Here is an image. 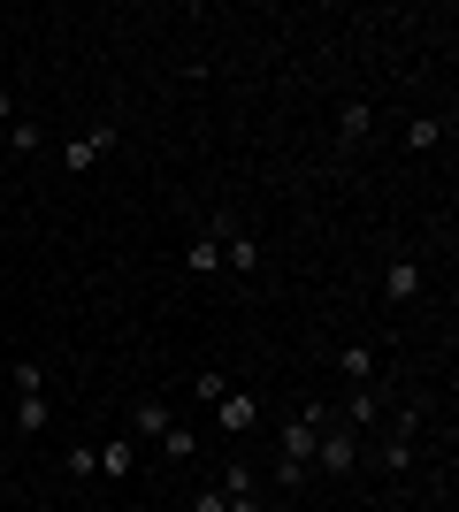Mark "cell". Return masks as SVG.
<instances>
[{"label": "cell", "instance_id": "6da1fadb", "mask_svg": "<svg viewBox=\"0 0 459 512\" xmlns=\"http://www.w3.org/2000/svg\"><path fill=\"white\" fill-rule=\"evenodd\" d=\"M329 421H337V413H329L322 398H306V406L284 421V436H276V482H284V490H299L306 474H314V444H322Z\"/></svg>", "mask_w": 459, "mask_h": 512}, {"label": "cell", "instance_id": "7a4b0ae2", "mask_svg": "<svg viewBox=\"0 0 459 512\" xmlns=\"http://www.w3.org/2000/svg\"><path fill=\"white\" fill-rule=\"evenodd\" d=\"M215 428H222V436H245V428H261V390H238V383H230V390L215 398Z\"/></svg>", "mask_w": 459, "mask_h": 512}, {"label": "cell", "instance_id": "3957f363", "mask_svg": "<svg viewBox=\"0 0 459 512\" xmlns=\"http://www.w3.org/2000/svg\"><path fill=\"white\" fill-rule=\"evenodd\" d=\"M314 467H322V474H352V467H360V436H352L345 421H329L322 444H314Z\"/></svg>", "mask_w": 459, "mask_h": 512}, {"label": "cell", "instance_id": "277c9868", "mask_svg": "<svg viewBox=\"0 0 459 512\" xmlns=\"http://www.w3.org/2000/svg\"><path fill=\"white\" fill-rule=\"evenodd\" d=\"M100 153H115V123H100V130H85L77 146H62V169H69V176H85Z\"/></svg>", "mask_w": 459, "mask_h": 512}, {"label": "cell", "instance_id": "5b68a950", "mask_svg": "<svg viewBox=\"0 0 459 512\" xmlns=\"http://www.w3.org/2000/svg\"><path fill=\"white\" fill-rule=\"evenodd\" d=\"M169 398H138V413H131V444H161V436H169Z\"/></svg>", "mask_w": 459, "mask_h": 512}, {"label": "cell", "instance_id": "8992f818", "mask_svg": "<svg viewBox=\"0 0 459 512\" xmlns=\"http://www.w3.org/2000/svg\"><path fill=\"white\" fill-rule=\"evenodd\" d=\"M383 299H391V306L421 299V260H391V268H383Z\"/></svg>", "mask_w": 459, "mask_h": 512}, {"label": "cell", "instance_id": "52a82bcc", "mask_svg": "<svg viewBox=\"0 0 459 512\" xmlns=\"http://www.w3.org/2000/svg\"><path fill=\"white\" fill-rule=\"evenodd\" d=\"M337 375L352 390H375V344H337Z\"/></svg>", "mask_w": 459, "mask_h": 512}, {"label": "cell", "instance_id": "ba28073f", "mask_svg": "<svg viewBox=\"0 0 459 512\" xmlns=\"http://www.w3.org/2000/svg\"><path fill=\"white\" fill-rule=\"evenodd\" d=\"M375 459H383V467H391V474H406V467H414V413H398V428H391V444L375 451Z\"/></svg>", "mask_w": 459, "mask_h": 512}, {"label": "cell", "instance_id": "9c48e42d", "mask_svg": "<svg viewBox=\"0 0 459 512\" xmlns=\"http://www.w3.org/2000/svg\"><path fill=\"white\" fill-rule=\"evenodd\" d=\"M368 130H375V107L368 100H345V107H337V146H360Z\"/></svg>", "mask_w": 459, "mask_h": 512}, {"label": "cell", "instance_id": "30bf717a", "mask_svg": "<svg viewBox=\"0 0 459 512\" xmlns=\"http://www.w3.org/2000/svg\"><path fill=\"white\" fill-rule=\"evenodd\" d=\"M92 451H100V474H108V482H123V474L138 467V444H131V436H108V444H92Z\"/></svg>", "mask_w": 459, "mask_h": 512}, {"label": "cell", "instance_id": "8fae6325", "mask_svg": "<svg viewBox=\"0 0 459 512\" xmlns=\"http://www.w3.org/2000/svg\"><path fill=\"white\" fill-rule=\"evenodd\" d=\"M222 268H238V276H245V268H261V245H253L245 230H222Z\"/></svg>", "mask_w": 459, "mask_h": 512}, {"label": "cell", "instance_id": "7c38bea8", "mask_svg": "<svg viewBox=\"0 0 459 512\" xmlns=\"http://www.w3.org/2000/svg\"><path fill=\"white\" fill-rule=\"evenodd\" d=\"M375 421H383V398H375V390H352L345 398V428L360 436V428H375Z\"/></svg>", "mask_w": 459, "mask_h": 512}, {"label": "cell", "instance_id": "4fadbf2b", "mask_svg": "<svg viewBox=\"0 0 459 512\" xmlns=\"http://www.w3.org/2000/svg\"><path fill=\"white\" fill-rule=\"evenodd\" d=\"M192 451H199L192 421H169V436H161V459H169V467H184V459H192Z\"/></svg>", "mask_w": 459, "mask_h": 512}, {"label": "cell", "instance_id": "5bb4252c", "mask_svg": "<svg viewBox=\"0 0 459 512\" xmlns=\"http://www.w3.org/2000/svg\"><path fill=\"white\" fill-rule=\"evenodd\" d=\"M46 421H54L46 390H39V398H16V428H23V436H46Z\"/></svg>", "mask_w": 459, "mask_h": 512}, {"label": "cell", "instance_id": "9a60e30c", "mask_svg": "<svg viewBox=\"0 0 459 512\" xmlns=\"http://www.w3.org/2000/svg\"><path fill=\"white\" fill-rule=\"evenodd\" d=\"M39 146H46V130L31 123V115H16V123H8V153L23 161V153H39Z\"/></svg>", "mask_w": 459, "mask_h": 512}, {"label": "cell", "instance_id": "2e32d148", "mask_svg": "<svg viewBox=\"0 0 459 512\" xmlns=\"http://www.w3.org/2000/svg\"><path fill=\"white\" fill-rule=\"evenodd\" d=\"M437 138H444V123H437V115H414V123H406V153H429Z\"/></svg>", "mask_w": 459, "mask_h": 512}, {"label": "cell", "instance_id": "e0dca14e", "mask_svg": "<svg viewBox=\"0 0 459 512\" xmlns=\"http://www.w3.org/2000/svg\"><path fill=\"white\" fill-rule=\"evenodd\" d=\"M62 474L69 482H92V474H100V451H62Z\"/></svg>", "mask_w": 459, "mask_h": 512}, {"label": "cell", "instance_id": "ac0fdd59", "mask_svg": "<svg viewBox=\"0 0 459 512\" xmlns=\"http://www.w3.org/2000/svg\"><path fill=\"white\" fill-rule=\"evenodd\" d=\"M46 390V367L39 360H16V398H39Z\"/></svg>", "mask_w": 459, "mask_h": 512}, {"label": "cell", "instance_id": "d6986e66", "mask_svg": "<svg viewBox=\"0 0 459 512\" xmlns=\"http://www.w3.org/2000/svg\"><path fill=\"white\" fill-rule=\"evenodd\" d=\"M8 123H16V92L0 85V153H8Z\"/></svg>", "mask_w": 459, "mask_h": 512}, {"label": "cell", "instance_id": "ffe728a7", "mask_svg": "<svg viewBox=\"0 0 459 512\" xmlns=\"http://www.w3.org/2000/svg\"><path fill=\"white\" fill-rule=\"evenodd\" d=\"M192 512H222V490H199V505Z\"/></svg>", "mask_w": 459, "mask_h": 512}, {"label": "cell", "instance_id": "44dd1931", "mask_svg": "<svg viewBox=\"0 0 459 512\" xmlns=\"http://www.w3.org/2000/svg\"><path fill=\"white\" fill-rule=\"evenodd\" d=\"M0 253H8V237H0Z\"/></svg>", "mask_w": 459, "mask_h": 512}]
</instances>
